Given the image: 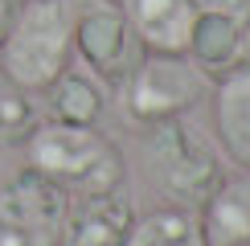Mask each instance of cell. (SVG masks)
I'll return each instance as SVG.
<instances>
[{
    "mask_svg": "<svg viewBox=\"0 0 250 246\" xmlns=\"http://www.w3.org/2000/svg\"><path fill=\"white\" fill-rule=\"evenodd\" d=\"M74 54L103 86L119 90V82L144 58V45L119 0H74Z\"/></svg>",
    "mask_w": 250,
    "mask_h": 246,
    "instance_id": "8992f818",
    "label": "cell"
},
{
    "mask_svg": "<svg viewBox=\"0 0 250 246\" xmlns=\"http://www.w3.org/2000/svg\"><path fill=\"white\" fill-rule=\"evenodd\" d=\"M127 246H209V238H205V226L197 209L160 205V209L135 218Z\"/></svg>",
    "mask_w": 250,
    "mask_h": 246,
    "instance_id": "4fadbf2b",
    "label": "cell"
},
{
    "mask_svg": "<svg viewBox=\"0 0 250 246\" xmlns=\"http://www.w3.org/2000/svg\"><path fill=\"white\" fill-rule=\"evenodd\" d=\"M135 218L140 213H135V205H131L123 184L107 189V193L70 197L62 246H127Z\"/></svg>",
    "mask_w": 250,
    "mask_h": 246,
    "instance_id": "ba28073f",
    "label": "cell"
},
{
    "mask_svg": "<svg viewBox=\"0 0 250 246\" xmlns=\"http://www.w3.org/2000/svg\"><path fill=\"white\" fill-rule=\"evenodd\" d=\"M41 123V102L0 70V148H17Z\"/></svg>",
    "mask_w": 250,
    "mask_h": 246,
    "instance_id": "5bb4252c",
    "label": "cell"
},
{
    "mask_svg": "<svg viewBox=\"0 0 250 246\" xmlns=\"http://www.w3.org/2000/svg\"><path fill=\"white\" fill-rule=\"evenodd\" d=\"M13 13H17V0H0V45H4V33L13 25Z\"/></svg>",
    "mask_w": 250,
    "mask_h": 246,
    "instance_id": "9a60e30c",
    "label": "cell"
},
{
    "mask_svg": "<svg viewBox=\"0 0 250 246\" xmlns=\"http://www.w3.org/2000/svg\"><path fill=\"white\" fill-rule=\"evenodd\" d=\"M242 246H250V242H242Z\"/></svg>",
    "mask_w": 250,
    "mask_h": 246,
    "instance_id": "2e32d148",
    "label": "cell"
},
{
    "mask_svg": "<svg viewBox=\"0 0 250 246\" xmlns=\"http://www.w3.org/2000/svg\"><path fill=\"white\" fill-rule=\"evenodd\" d=\"M66 213L70 193L25 164L0 184V246H62Z\"/></svg>",
    "mask_w": 250,
    "mask_h": 246,
    "instance_id": "5b68a950",
    "label": "cell"
},
{
    "mask_svg": "<svg viewBox=\"0 0 250 246\" xmlns=\"http://www.w3.org/2000/svg\"><path fill=\"white\" fill-rule=\"evenodd\" d=\"M209 90L213 78L189 54H144L135 70L119 82V107L127 123L152 127L189 115L201 99H209Z\"/></svg>",
    "mask_w": 250,
    "mask_h": 246,
    "instance_id": "277c9868",
    "label": "cell"
},
{
    "mask_svg": "<svg viewBox=\"0 0 250 246\" xmlns=\"http://www.w3.org/2000/svg\"><path fill=\"white\" fill-rule=\"evenodd\" d=\"M213 127L217 144L238 168H250V66L213 78Z\"/></svg>",
    "mask_w": 250,
    "mask_h": 246,
    "instance_id": "30bf717a",
    "label": "cell"
},
{
    "mask_svg": "<svg viewBox=\"0 0 250 246\" xmlns=\"http://www.w3.org/2000/svg\"><path fill=\"white\" fill-rule=\"evenodd\" d=\"M189 58L209 78L250 66V0H197Z\"/></svg>",
    "mask_w": 250,
    "mask_h": 246,
    "instance_id": "52a82bcc",
    "label": "cell"
},
{
    "mask_svg": "<svg viewBox=\"0 0 250 246\" xmlns=\"http://www.w3.org/2000/svg\"><path fill=\"white\" fill-rule=\"evenodd\" d=\"M74 58V0H17L13 25L0 45V70L29 95L70 70Z\"/></svg>",
    "mask_w": 250,
    "mask_h": 246,
    "instance_id": "3957f363",
    "label": "cell"
},
{
    "mask_svg": "<svg viewBox=\"0 0 250 246\" xmlns=\"http://www.w3.org/2000/svg\"><path fill=\"white\" fill-rule=\"evenodd\" d=\"M25 164L37 168L41 177L70 193V197H86V193H107L127 181V164L123 152L111 136L95 127H78V123H54L41 119L33 136L25 140Z\"/></svg>",
    "mask_w": 250,
    "mask_h": 246,
    "instance_id": "7a4b0ae2",
    "label": "cell"
},
{
    "mask_svg": "<svg viewBox=\"0 0 250 246\" xmlns=\"http://www.w3.org/2000/svg\"><path fill=\"white\" fill-rule=\"evenodd\" d=\"M201 226L209 246H242L250 242V168L222 177L209 201L201 205Z\"/></svg>",
    "mask_w": 250,
    "mask_h": 246,
    "instance_id": "8fae6325",
    "label": "cell"
},
{
    "mask_svg": "<svg viewBox=\"0 0 250 246\" xmlns=\"http://www.w3.org/2000/svg\"><path fill=\"white\" fill-rule=\"evenodd\" d=\"M107 111V86L95 74L82 70H62V74L41 90V119L54 123H78V127H95Z\"/></svg>",
    "mask_w": 250,
    "mask_h": 246,
    "instance_id": "7c38bea8",
    "label": "cell"
},
{
    "mask_svg": "<svg viewBox=\"0 0 250 246\" xmlns=\"http://www.w3.org/2000/svg\"><path fill=\"white\" fill-rule=\"evenodd\" d=\"M144 54H189L197 0H119Z\"/></svg>",
    "mask_w": 250,
    "mask_h": 246,
    "instance_id": "9c48e42d",
    "label": "cell"
},
{
    "mask_svg": "<svg viewBox=\"0 0 250 246\" xmlns=\"http://www.w3.org/2000/svg\"><path fill=\"white\" fill-rule=\"evenodd\" d=\"M140 164L144 177L156 189V197L176 209H197L209 201L217 189L222 172V152L205 136L201 127H193L189 119H164L144 127L140 136Z\"/></svg>",
    "mask_w": 250,
    "mask_h": 246,
    "instance_id": "6da1fadb",
    "label": "cell"
}]
</instances>
